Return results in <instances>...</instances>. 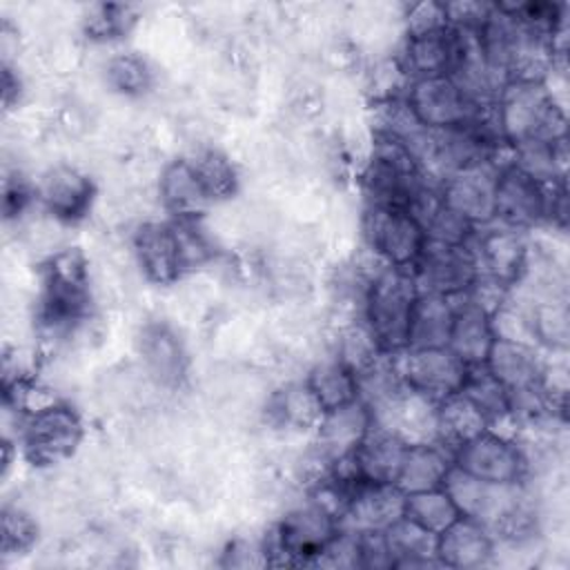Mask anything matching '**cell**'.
<instances>
[{
	"label": "cell",
	"mask_w": 570,
	"mask_h": 570,
	"mask_svg": "<svg viewBox=\"0 0 570 570\" xmlns=\"http://www.w3.org/2000/svg\"><path fill=\"white\" fill-rule=\"evenodd\" d=\"M40 283L38 330L42 338L65 343L89 321L91 294L85 256L71 247L53 254L42 267Z\"/></svg>",
	"instance_id": "1"
},
{
	"label": "cell",
	"mask_w": 570,
	"mask_h": 570,
	"mask_svg": "<svg viewBox=\"0 0 570 570\" xmlns=\"http://www.w3.org/2000/svg\"><path fill=\"white\" fill-rule=\"evenodd\" d=\"M510 147L528 140L566 138V114L546 80H510L494 100Z\"/></svg>",
	"instance_id": "2"
},
{
	"label": "cell",
	"mask_w": 570,
	"mask_h": 570,
	"mask_svg": "<svg viewBox=\"0 0 570 570\" xmlns=\"http://www.w3.org/2000/svg\"><path fill=\"white\" fill-rule=\"evenodd\" d=\"M419 289L410 269L383 265L370 281L361 318L385 354L407 350L410 318Z\"/></svg>",
	"instance_id": "3"
},
{
	"label": "cell",
	"mask_w": 570,
	"mask_h": 570,
	"mask_svg": "<svg viewBox=\"0 0 570 570\" xmlns=\"http://www.w3.org/2000/svg\"><path fill=\"white\" fill-rule=\"evenodd\" d=\"M419 160L396 140L374 136L365 165L361 169V189L365 205L410 209L412 200L428 185Z\"/></svg>",
	"instance_id": "4"
},
{
	"label": "cell",
	"mask_w": 570,
	"mask_h": 570,
	"mask_svg": "<svg viewBox=\"0 0 570 570\" xmlns=\"http://www.w3.org/2000/svg\"><path fill=\"white\" fill-rule=\"evenodd\" d=\"M338 528L336 514L309 499L289 510L263 541L267 563H314Z\"/></svg>",
	"instance_id": "5"
},
{
	"label": "cell",
	"mask_w": 570,
	"mask_h": 570,
	"mask_svg": "<svg viewBox=\"0 0 570 570\" xmlns=\"http://www.w3.org/2000/svg\"><path fill=\"white\" fill-rule=\"evenodd\" d=\"M82 421L78 412L60 401L31 412L22 419L20 445L33 465H56L67 461L82 441Z\"/></svg>",
	"instance_id": "6"
},
{
	"label": "cell",
	"mask_w": 570,
	"mask_h": 570,
	"mask_svg": "<svg viewBox=\"0 0 570 570\" xmlns=\"http://www.w3.org/2000/svg\"><path fill=\"white\" fill-rule=\"evenodd\" d=\"M361 227L370 254L387 267L410 269L428 240L421 223L401 207L365 205Z\"/></svg>",
	"instance_id": "7"
},
{
	"label": "cell",
	"mask_w": 570,
	"mask_h": 570,
	"mask_svg": "<svg viewBox=\"0 0 570 570\" xmlns=\"http://www.w3.org/2000/svg\"><path fill=\"white\" fill-rule=\"evenodd\" d=\"M454 468L490 483H523L530 470L525 450L497 428H488L454 450Z\"/></svg>",
	"instance_id": "8"
},
{
	"label": "cell",
	"mask_w": 570,
	"mask_h": 570,
	"mask_svg": "<svg viewBox=\"0 0 570 570\" xmlns=\"http://www.w3.org/2000/svg\"><path fill=\"white\" fill-rule=\"evenodd\" d=\"M410 274L421 294L461 296L479 276V263L470 245L425 240Z\"/></svg>",
	"instance_id": "9"
},
{
	"label": "cell",
	"mask_w": 570,
	"mask_h": 570,
	"mask_svg": "<svg viewBox=\"0 0 570 570\" xmlns=\"http://www.w3.org/2000/svg\"><path fill=\"white\" fill-rule=\"evenodd\" d=\"M396 363L405 385L436 403L461 392L470 370L450 347L403 350Z\"/></svg>",
	"instance_id": "10"
},
{
	"label": "cell",
	"mask_w": 570,
	"mask_h": 570,
	"mask_svg": "<svg viewBox=\"0 0 570 570\" xmlns=\"http://www.w3.org/2000/svg\"><path fill=\"white\" fill-rule=\"evenodd\" d=\"M405 102L419 122L428 129H448L465 125L476 105L459 89V85L448 76H430L410 80L405 89Z\"/></svg>",
	"instance_id": "11"
},
{
	"label": "cell",
	"mask_w": 570,
	"mask_h": 570,
	"mask_svg": "<svg viewBox=\"0 0 570 570\" xmlns=\"http://www.w3.org/2000/svg\"><path fill=\"white\" fill-rule=\"evenodd\" d=\"M548 185L530 178L512 163L503 165L497 176L494 191V223L521 232L546 223Z\"/></svg>",
	"instance_id": "12"
},
{
	"label": "cell",
	"mask_w": 570,
	"mask_h": 570,
	"mask_svg": "<svg viewBox=\"0 0 570 570\" xmlns=\"http://www.w3.org/2000/svg\"><path fill=\"white\" fill-rule=\"evenodd\" d=\"M470 247L476 256L479 272L514 287L530 261V245L525 232L490 223L476 229Z\"/></svg>",
	"instance_id": "13"
},
{
	"label": "cell",
	"mask_w": 570,
	"mask_h": 570,
	"mask_svg": "<svg viewBox=\"0 0 570 570\" xmlns=\"http://www.w3.org/2000/svg\"><path fill=\"white\" fill-rule=\"evenodd\" d=\"M405 514V492L396 483L356 481L343 505L338 525L354 532L385 530Z\"/></svg>",
	"instance_id": "14"
},
{
	"label": "cell",
	"mask_w": 570,
	"mask_h": 570,
	"mask_svg": "<svg viewBox=\"0 0 570 570\" xmlns=\"http://www.w3.org/2000/svg\"><path fill=\"white\" fill-rule=\"evenodd\" d=\"M499 165L483 163L439 183L443 203L474 227L494 223V191Z\"/></svg>",
	"instance_id": "15"
},
{
	"label": "cell",
	"mask_w": 570,
	"mask_h": 570,
	"mask_svg": "<svg viewBox=\"0 0 570 570\" xmlns=\"http://www.w3.org/2000/svg\"><path fill=\"white\" fill-rule=\"evenodd\" d=\"M91 178L73 165H53L36 183V200L60 223L82 220L94 203Z\"/></svg>",
	"instance_id": "16"
},
{
	"label": "cell",
	"mask_w": 570,
	"mask_h": 570,
	"mask_svg": "<svg viewBox=\"0 0 570 570\" xmlns=\"http://www.w3.org/2000/svg\"><path fill=\"white\" fill-rule=\"evenodd\" d=\"M134 256L149 283L169 285L185 274L178 238L171 220H147L142 223L131 238Z\"/></svg>",
	"instance_id": "17"
},
{
	"label": "cell",
	"mask_w": 570,
	"mask_h": 570,
	"mask_svg": "<svg viewBox=\"0 0 570 570\" xmlns=\"http://www.w3.org/2000/svg\"><path fill=\"white\" fill-rule=\"evenodd\" d=\"M376 425L394 432L405 443L436 441V401L403 387L372 412Z\"/></svg>",
	"instance_id": "18"
},
{
	"label": "cell",
	"mask_w": 570,
	"mask_h": 570,
	"mask_svg": "<svg viewBox=\"0 0 570 570\" xmlns=\"http://www.w3.org/2000/svg\"><path fill=\"white\" fill-rule=\"evenodd\" d=\"M497 552L494 534L474 519L459 517L436 534V557L443 568L476 570L492 563Z\"/></svg>",
	"instance_id": "19"
},
{
	"label": "cell",
	"mask_w": 570,
	"mask_h": 570,
	"mask_svg": "<svg viewBox=\"0 0 570 570\" xmlns=\"http://www.w3.org/2000/svg\"><path fill=\"white\" fill-rule=\"evenodd\" d=\"M372 423V412L361 399L323 412L316 425V456L332 465L336 459L352 454Z\"/></svg>",
	"instance_id": "20"
},
{
	"label": "cell",
	"mask_w": 570,
	"mask_h": 570,
	"mask_svg": "<svg viewBox=\"0 0 570 570\" xmlns=\"http://www.w3.org/2000/svg\"><path fill=\"white\" fill-rule=\"evenodd\" d=\"M485 367L508 392L541 385L548 374V365L537 345L508 338H494Z\"/></svg>",
	"instance_id": "21"
},
{
	"label": "cell",
	"mask_w": 570,
	"mask_h": 570,
	"mask_svg": "<svg viewBox=\"0 0 570 570\" xmlns=\"http://www.w3.org/2000/svg\"><path fill=\"white\" fill-rule=\"evenodd\" d=\"M407 445L394 432L372 423L367 434L352 452L356 476L374 483H396Z\"/></svg>",
	"instance_id": "22"
},
{
	"label": "cell",
	"mask_w": 570,
	"mask_h": 570,
	"mask_svg": "<svg viewBox=\"0 0 570 570\" xmlns=\"http://www.w3.org/2000/svg\"><path fill=\"white\" fill-rule=\"evenodd\" d=\"M454 323L450 332L448 347L468 365H485L488 354L494 343V327L492 316L468 301L465 294L454 296Z\"/></svg>",
	"instance_id": "23"
},
{
	"label": "cell",
	"mask_w": 570,
	"mask_h": 570,
	"mask_svg": "<svg viewBox=\"0 0 570 570\" xmlns=\"http://www.w3.org/2000/svg\"><path fill=\"white\" fill-rule=\"evenodd\" d=\"M158 196L171 218H200L212 205L189 158H176L165 165L158 180Z\"/></svg>",
	"instance_id": "24"
},
{
	"label": "cell",
	"mask_w": 570,
	"mask_h": 570,
	"mask_svg": "<svg viewBox=\"0 0 570 570\" xmlns=\"http://www.w3.org/2000/svg\"><path fill=\"white\" fill-rule=\"evenodd\" d=\"M454 465V454L439 441L407 445L396 485L405 494L441 488Z\"/></svg>",
	"instance_id": "25"
},
{
	"label": "cell",
	"mask_w": 570,
	"mask_h": 570,
	"mask_svg": "<svg viewBox=\"0 0 570 570\" xmlns=\"http://www.w3.org/2000/svg\"><path fill=\"white\" fill-rule=\"evenodd\" d=\"M454 296L448 298L419 292L410 318L407 350L448 347L454 323Z\"/></svg>",
	"instance_id": "26"
},
{
	"label": "cell",
	"mask_w": 570,
	"mask_h": 570,
	"mask_svg": "<svg viewBox=\"0 0 570 570\" xmlns=\"http://www.w3.org/2000/svg\"><path fill=\"white\" fill-rule=\"evenodd\" d=\"M403 76L410 80L443 76L452 62V36L450 27L436 33L405 38L399 56L394 58Z\"/></svg>",
	"instance_id": "27"
},
{
	"label": "cell",
	"mask_w": 570,
	"mask_h": 570,
	"mask_svg": "<svg viewBox=\"0 0 570 570\" xmlns=\"http://www.w3.org/2000/svg\"><path fill=\"white\" fill-rule=\"evenodd\" d=\"M383 534L394 557V570L443 568L436 557V534L421 528L405 514L387 525Z\"/></svg>",
	"instance_id": "28"
},
{
	"label": "cell",
	"mask_w": 570,
	"mask_h": 570,
	"mask_svg": "<svg viewBox=\"0 0 570 570\" xmlns=\"http://www.w3.org/2000/svg\"><path fill=\"white\" fill-rule=\"evenodd\" d=\"M485 416L474 407V403L456 392L436 403V441L445 445L452 454L459 445L470 441L472 436L488 430Z\"/></svg>",
	"instance_id": "29"
},
{
	"label": "cell",
	"mask_w": 570,
	"mask_h": 570,
	"mask_svg": "<svg viewBox=\"0 0 570 570\" xmlns=\"http://www.w3.org/2000/svg\"><path fill=\"white\" fill-rule=\"evenodd\" d=\"M140 354L149 374L163 385H176L185 376V352L165 325H149L140 336Z\"/></svg>",
	"instance_id": "30"
},
{
	"label": "cell",
	"mask_w": 570,
	"mask_h": 570,
	"mask_svg": "<svg viewBox=\"0 0 570 570\" xmlns=\"http://www.w3.org/2000/svg\"><path fill=\"white\" fill-rule=\"evenodd\" d=\"M305 385L309 387V392L314 394V399L323 412L336 410V407L358 399L356 374L338 356L318 361L309 370Z\"/></svg>",
	"instance_id": "31"
},
{
	"label": "cell",
	"mask_w": 570,
	"mask_h": 570,
	"mask_svg": "<svg viewBox=\"0 0 570 570\" xmlns=\"http://www.w3.org/2000/svg\"><path fill=\"white\" fill-rule=\"evenodd\" d=\"M461 394H465L474 407L485 416L490 428H499L510 421V392L503 387L499 379L485 365H476L468 370Z\"/></svg>",
	"instance_id": "32"
},
{
	"label": "cell",
	"mask_w": 570,
	"mask_h": 570,
	"mask_svg": "<svg viewBox=\"0 0 570 570\" xmlns=\"http://www.w3.org/2000/svg\"><path fill=\"white\" fill-rule=\"evenodd\" d=\"M272 416L292 430H316L323 410L316 403L309 387L303 383H292L274 394L269 403Z\"/></svg>",
	"instance_id": "33"
},
{
	"label": "cell",
	"mask_w": 570,
	"mask_h": 570,
	"mask_svg": "<svg viewBox=\"0 0 570 570\" xmlns=\"http://www.w3.org/2000/svg\"><path fill=\"white\" fill-rule=\"evenodd\" d=\"M405 517L419 523L421 528L439 534L450 523H454L461 514L452 497L448 494V490L441 485L434 490L405 494Z\"/></svg>",
	"instance_id": "34"
},
{
	"label": "cell",
	"mask_w": 570,
	"mask_h": 570,
	"mask_svg": "<svg viewBox=\"0 0 570 570\" xmlns=\"http://www.w3.org/2000/svg\"><path fill=\"white\" fill-rule=\"evenodd\" d=\"M203 189L212 203L229 198L238 187V174L234 163L218 149H200L189 158Z\"/></svg>",
	"instance_id": "35"
},
{
	"label": "cell",
	"mask_w": 570,
	"mask_h": 570,
	"mask_svg": "<svg viewBox=\"0 0 570 570\" xmlns=\"http://www.w3.org/2000/svg\"><path fill=\"white\" fill-rule=\"evenodd\" d=\"M385 352L381 350V345L376 343L374 334L363 323V318H350L345 325H341L334 356H338L354 374L372 365Z\"/></svg>",
	"instance_id": "36"
},
{
	"label": "cell",
	"mask_w": 570,
	"mask_h": 570,
	"mask_svg": "<svg viewBox=\"0 0 570 570\" xmlns=\"http://www.w3.org/2000/svg\"><path fill=\"white\" fill-rule=\"evenodd\" d=\"M105 78L122 96H142L151 87V69L136 53H120L107 62Z\"/></svg>",
	"instance_id": "37"
},
{
	"label": "cell",
	"mask_w": 570,
	"mask_h": 570,
	"mask_svg": "<svg viewBox=\"0 0 570 570\" xmlns=\"http://www.w3.org/2000/svg\"><path fill=\"white\" fill-rule=\"evenodd\" d=\"M421 227L425 229L428 240L448 243V245H470L476 229L472 223H468L463 216L452 212L443 198L432 207V212L421 220Z\"/></svg>",
	"instance_id": "38"
},
{
	"label": "cell",
	"mask_w": 570,
	"mask_h": 570,
	"mask_svg": "<svg viewBox=\"0 0 570 570\" xmlns=\"http://www.w3.org/2000/svg\"><path fill=\"white\" fill-rule=\"evenodd\" d=\"M171 225L178 238L185 272L203 267L207 261L214 258V245L203 229L200 218H171Z\"/></svg>",
	"instance_id": "39"
},
{
	"label": "cell",
	"mask_w": 570,
	"mask_h": 570,
	"mask_svg": "<svg viewBox=\"0 0 570 570\" xmlns=\"http://www.w3.org/2000/svg\"><path fill=\"white\" fill-rule=\"evenodd\" d=\"M134 22L136 16L131 13V7L98 4L85 18V31L91 40H114L125 36Z\"/></svg>",
	"instance_id": "40"
},
{
	"label": "cell",
	"mask_w": 570,
	"mask_h": 570,
	"mask_svg": "<svg viewBox=\"0 0 570 570\" xmlns=\"http://www.w3.org/2000/svg\"><path fill=\"white\" fill-rule=\"evenodd\" d=\"M38 539V523L18 508H4L2 510V554L4 557H18L31 550V546Z\"/></svg>",
	"instance_id": "41"
},
{
	"label": "cell",
	"mask_w": 570,
	"mask_h": 570,
	"mask_svg": "<svg viewBox=\"0 0 570 570\" xmlns=\"http://www.w3.org/2000/svg\"><path fill=\"white\" fill-rule=\"evenodd\" d=\"M448 13L445 2H416L410 4L405 11V38L428 36L448 29Z\"/></svg>",
	"instance_id": "42"
},
{
	"label": "cell",
	"mask_w": 570,
	"mask_h": 570,
	"mask_svg": "<svg viewBox=\"0 0 570 570\" xmlns=\"http://www.w3.org/2000/svg\"><path fill=\"white\" fill-rule=\"evenodd\" d=\"M358 568H367V570L394 568V557L387 548L383 530L358 532Z\"/></svg>",
	"instance_id": "43"
},
{
	"label": "cell",
	"mask_w": 570,
	"mask_h": 570,
	"mask_svg": "<svg viewBox=\"0 0 570 570\" xmlns=\"http://www.w3.org/2000/svg\"><path fill=\"white\" fill-rule=\"evenodd\" d=\"M33 198H36V187H31L24 178L9 176L4 180V216L7 218L20 216Z\"/></svg>",
	"instance_id": "44"
},
{
	"label": "cell",
	"mask_w": 570,
	"mask_h": 570,
	"mask_svg": "<svg viewBox=\"0 0 570 570\" xmlns=\"http://www.w3.org/2000/svg\"><path fill=\"white\" fill-rule=\"evenodd\" d=\"M223 566L232 568H249V566H267V554L263 543H247V541H234L225 552Z\"/></svg>",
	"instance_id": "45"
}]
</instances>
